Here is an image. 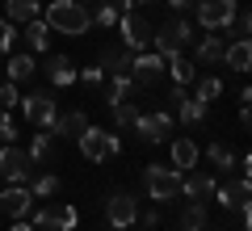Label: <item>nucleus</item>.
<instances>
[{
    "instance_id": "f257e3e1",
    "label": "nucleus",
    "mask_w": 252,
    "mask_h": 231,
    "mask_svg": "<svg viewBox=\"0 0 252 231\" xmlns=\"http://www.w3.org/2000/svg\"><path fill=\"white\" fill-rule=\"evenodd\" d=\"M42 21L51 26V34H67V38L89 34V26H93L89 9H84V4H76V0H51Z\"/></svg>"
},
{
    "instance_id": "f03ea898",
    "label": "nucleus",
    "mask_w": 252,
    "mask_h": 231,
    "mask_svg": "<svg viewBox=\"0 0 252 231\" xmlns=\"http://www.w3.org/2000/svg\"><path fill=\"white\" fill-rule=\"evenodd\" d=\"M189 42H193V26H189L185 17H168L160 30H152V46L164 59H168V55H181Z\"/></svg>"
},
{
    "instance_id": "7ed1b4c3",
    "label": "nucleus",
    "mask_w": 252,
    "mask_h": 231,
    "mask_svg": "<svg viewBox=\"0 0 252 231\" xmlns=\"http://www.w3.org/2000/svg\"><path fill=\"white\" fill-rule=\"evenodd\" d=\"M143 189L156 206L164 202H177L181 198V172L177 168H160V164H147L143 168Z\"/></svg>"
},
{
    "instance_id": "20e7f679",
    "label": "nucleus",
    "mask_w": 252,
    "mask_h": 231,
    "mask_svg": "<svg viewBox=\"0 0 252 231\" xmlns=\"http://www.w3.org/2000/svg\"><path fill=\"white\" fill-rule=\"evenodd\" d=\"M118 38H122V46H126V51H130V55H139V51H152V21H147L143 17V13H135V9H126L122 13V17H118Z\"/></svg>"
},
{
    "instance_id": "39448f33",
    "label": "nucleus",
    "mask_w": 252,
    "mask_h": 231,
    "mask_svg": "<svg viewBox=\"0 0 252 231\" xmlns=\"http://www.w3.org/2000/svg\"><path fill=\"white\" fill-rule=\"evenodd\" d=\"M76 143H80V156H84V160H93V164L114 160L118 151H122V139H118L114 131H105V126H93V122H89V131H84Z\"/></svg>"
},
{
    "instance_id": "423d86ee",
    "label": "nucleus",
    "mask_w": 252,
    "mask_h": 231,
    "mask_svg": "<svg viewBox=\"0 0 252 231\" xmlns=\"http://www.w3.org/2000/svg\"><path fill=\"white\" fill-rule=\"evenodd\" d=\"M130 84H135L139 93H147V89H156V84L164 80V55H156V51H139L135 59H130Z\"/></svg>"
},
{
    "instance_id": "0eeeda50",
    "label": "nucleus",
    "mask_w": 252,
    "mask_h": 231,
    "mask_svg": "<svg viewBox=\"0 0 252 231\" xmlns=\"http://www.w3.org/2000/svg\"><path fill=\"white\" fill-rule=\"evenodd\" d=\"M34 227L38 231H72L76 223H80V214L72 210V206H63V202H42V206H34Z\"/></svg>"
},
{
    "instance_id": "6e6552de",
    "label": "nucleus",
    "mask_w": 252,
    "mask_h": 231,
    "mask_svg": "<svg viewBox=\"0 0 252 231\" xmlns=\"http://www.w3.org/2000/svg\"><path fill=\"white\" fill-rule=\"evenodd\" d=\"M105 219H109V227H135L139 223V202H135V194L130 189H118V194H109V202H105Z\"/></svg>"
},
{
    "instance_id": "1a4fd4ad",
    "label": "nucleus",
    "mask_w": 252,
    "mask_h": 231,
    "mask_svg": "<svg viewBox=\"0 0 252 231\" xmlns=\"http://www.w3.org/2000/svg\"><path fill=\"white\" fill-rule=\"evenodd\" d=\"M240 9V0H198V26L202 30H227Z\"/></svg>"
},
{
    "instance_id": "9d476101",
    "label": "nucleus",
    "mask_w": 252,
    "mask_h": 231,
    "mask_svg": "<svg viewBox=\"0 0 252 231\" xmlns=\"http://www.w3.org/2000/svg\"><path fill=\"white\" fill-rule=\"evenodd\" d=\"M30 172H34V164H30L26 147H13V143H4V147H0V177H9L13 185H26Z\"/></svg>"
},
{
    "instance_id": "9b49d317",
    "label": "nucleus",
    "mask_w": 252,
    "mask_h": 231,
    "mask_svg": "<svg viewBox=\"0 0 252 231\" xmlns=\"http://www.w3.org/2000/svg\"><path fill=\"white\" fill-rule=\"evenodd\" d=\"M130 131H135L143 143H160L164 134H172V114H164V109H156V114H135Z\"/></svg>"
},
{
    "instance_id": "f8f14e48",
    "label": "nucleus",
    "mask_w": 252,
    "mask_h": 231,
    "mask_svg": "<svg viewBox=\"0 0 252 231\" xmlns=\"http://www.w3.org/2000/svg\"><path fill=\"white\" fill-rule=\"evenodd\" d=\"M21 109H26V118L38 126V131H51L55 118H59V109H55L51 93H30V97H21Z\"/></svg>"
},
{
    "instance_id": "ddd939ff",
    "label": "nucleus",
    "mask_w": 252,
    "mask_h": 231,
    "mask_svg": "<svg viewBox=\"0 0 252 231\" xmlns=\"http://www.w3.org/2000/svg\"><path fill=\"white\" fill-rule=\"evenodd\" d=\"M34 194H30L26 185H9L0 189V214H9V219H30V210H34Z\"/></svg>"
},
{
    "instance_id": "4468645a",
    "label": "nucleus",
    "mask_w": 252,
    "mask_h": 231,
    "mask_svg": "<svg viewBox=\"0 0 252 231\" xmlns=\"http://www.w3.org/2000/svg\"><path fill=\"white\" fill-rule=\"evenodd\" d=\"M215 198L223 210H240V206H248V177H235V181H223V185H215Z\"/></svg>"
},
{
    "instance_id": "2eb2a0df",
    "label": "nucleus",
    "mask_w": 252,
    "mask_h": 231,
    "mask_svg": "<svg viewBox=\"0 0 252 231\" xmlns=\"http://www.w3.org/2000/svg\"><path fill=\"white\" fill-rule=\"evenodd\" d=\"M223 51H227V34H206L193 46V63L198 67H219L223 63Z\"/></svg>"
},
{
    "instance_id": "dca6fc26",
    "label": "nucleus",
    "mask_w": 252,
    "mask_h": 231,
    "mask_svg": "<svg viewBox=\"0 0 252 231\" xmlns=\"http://www.w3.org/2000/svg\"><path fill=\"white\" fill-rule=\"evenodd\" d=\"M84 131H89V114H84V109H67V114H59L55 126H51L55 139H80Z\"/></svg>"
},
{
    "instance_id": "f3484780",
    "label": "nucleus",
    "mask_w": 252,
    "mask_h": 231,
    "mask_svg": "<svg viewBox=\"0 0 252 231\" xmlns=\"http://www.w3.org/2000/svg\"><path fill=\"white\" fill-rule=\"evenodd\" d=\"M30 164H34V168H51L55 164V134L51 131H38L34 139H30Z\"/></svg>"
},
{
    "instance_id": "a211bd4d",
    "label": "nucleus",
    "mask_w": 252,
    "mask_h": 231,
    "mask_svg": "<svg viewBox=\"0 0 252 231\" xmlns=\"http://www.w3.org/2000/svg\"><path fill=\"white\" fill-rule=\"evenodd\" d=\"M198 160H202L198 143L189 139V134H181V139L172 143V168H177V172H189V168H198Z\"/></svg>"
},
{
    "instance_id": "6ab92c4d",
    "label": "nucleus",
    "mask_w": 252,
    "mask_h": 231,
    "mask_svg": "<svg viewBox=\"0 0 252 231\" xmlns=\"http://www.w3.org/2000/svg\"><path fill=\"white\" fill-rule=\"evenodd\" d=\"M26 189L34 194V202H46V198L59 194V177H55L51 168H38V172H30V177H26Z\"/></svg>"
},
{
    "instance_id": "aec40b11",
    "label": "nucleus",
    "mask_w": 252,
    "mask_h": 231,
    "mask_svg": "<svg viewBox=\"0 0 252 231\" xmlns=\"http://www.w3.org/2000/svg\"><path fill=\"white\" fill-rule=\"evenodd\" d=\"M215 185H219V181L210 177V172H193V168H189V177H181V194L193 198V202L210 198V194H215Z\"/></svg>"
},
{
    "instance_id": "412c9836",
    "label": "nucleus",
    "mask_w": 252,
    "mask_h": 231,
    "mask_svg": "<svg viewBox=\"0 0 252 231\" xmlns=\"http://www.w3.org/2000/svg\"><path fill=\"white\" fill-rule=\"evenodd\" d=\"M46 80H51L55 89H67V84H76V63L67 59V55H55V59H46Z\"/></svg>"
},
{
    "instance_id": "4be33fe9",
    "label": "nucleus",
    "mask_w": 252,
    "mask_h": 231,
    "mask_svg": "<svg viewBox=\"0 0 252 231\" xmlns=\"http://www.w3.org/2000/svg\"><path fill=\"white\" fill-rule=\"evenodd\" d=\"M248 63H252V42H248V38H235V42L223 51V67H231V71H240V76H244Z\"/></svg>"
},
{
    "instance_id": "5701e85b",
    "label": "nucleus",
    "mask_w": 252,
    "mask_h": 231,
    "mask_svg": "<svg viewBox=\"0 0 252 231\" xmlns=\"http://www.w3.org/2000/svg\"><path fill=\"white\" fill-rule=\"evenodd\" d=\"M164 71L172 76V84H193V76H198L193 59H185V55H168L164 59Z\"/></svg>"
},
{
    "instance_id": "b1692460",
    "label": "nucleus",
    "mask_w": 252,
    "mask_h": 231,
    "mask_svg": "<svg viewBox=\"0 0 252 231\" xmlns=\"http://www.w3.org/2000/svg\"><path fill=\"white\" fill-rule=\"evenodd\" d=\"M130 59H135V55H130V51H126V46H105V51H101V59H97V67L101 71H114V76H118V71H130Z\"/></svg>"
},
{
    "instance_id": "393cba45",
    "label": "nucleus",
    "mask_w": 252,
    "mask_h": 231,
    "mask_svg": "<svg viewBox=\"0 0 252 231\" xmlns=\"http://www.w3.org/2000/svg\"><path fill=\"white\" fill-rule=\"evenodd\" d=\"M135 84H130V76H126V71H118L114 80H109V89H105V105H122V101H130L135 97Z\"/></svg>"
},
{
    "instance_id": "a878e982",
    "label": "nucleus",
    "mask_w": 252,
    "mask_h": 231,
    "mask_svg": "<svg viewBox=\"0 0 252 231\" xmlns=\"http://www.w3.org/2000/svg\"><path fill=\"white\" fill-rule=\"evenodd\" d=\"M206 101H198V97H193V93H185V97H181V105H177V114H172V118H181V122H185V126H193V122H202V118H206Z\"/></svg>"
},
{
    "instance_id": "bb28decb",
    "label": "nucleus",
    "mask_w": 252,
    "mask_h": 231,
    "mask_svg": "<svg viewBox=\"0 0 252 231\" xmlns=\"http://www.w3.org/2000/svg\"><path fill=\"white\" fill-rule=\"evenodd\" d=\"M26 46L30 51H46V46H51V26H46L42 17H34V21H26Z\"/></svg>"
},
{
    "instance_id": "cd10ccee",
    "label": "nucleus",
    "mask_w": 252,
    "mask_h": 231,
    "mask_svg": "<svg viewBox=\"0 0 252 231\" xmlns=\"http://www.w3.org/2000/svg\"><path fill=\"white\" fill-rule=\"evenodd\" d=\"M4 13H9L13 26H26L38 17V0H4Z\"/></svg>"
},
{
    "instance_id": "c85d7f7f",
    "label": "nucleus",
    "mask_w": 252,
    "mask_h": 231,
    "mask_svg": "<svg viewBox=\"0 0 252 231\" xmlns=\"http://www.w3.org/2000/svg\"><path fill=\"white\" fill-rule=\"evenodd\" d=\"M9 80L13 84H21V80H30V76H34L38 71V63H34V55H9Z\"/></svg>"
},
{
    "instance_id": "c756f323",
    "label": "nucleus",
    "mask_w": 252,
    "mask_h": 231,
    "mask_svg": "<svg viewBox=\"0 0 252 231\" xmlns=\"http://www.w3.org/2000/svg\"><path fill=\"white\" fill-rule=\"evenodd\" d=\"M206 156H210V164H215V168H235V151L231 147H227V143L223 139H215V143H210V147H206Z\"/></svg>"
},
{
    "instance_id": "7c9ffc66",
    "label": "nucleus",
    "mask_w": 252,
    "mask_h": 231,
    "mask_svg": "<svg viewBox=\"0 0 252 231\" xmlns=\"http://www.w3.org/2000/svg\"><path fill=\"white\" fill-rule=\"evenodd\" d=\"M181 231H206V206H202V202L185 206V214H181Z\"/></svg>"
},
{
    "instance_id": "2f4dec72",
    "label": "nucleus",
    "mask_w": 252,
    "mask_h": 231,
    "mask_svg": "<svg viewBox=\"0 0 252 231\" xmlns=\"http://www.w3.org/2000/svg\"><path fill=\"white\" fill-rule=\"evenodd\" d=\"M193 97L206 101V105H210V101H219V97H223V80H219V76H202L198 89H193Z\"/></svg>"
},
{
    "instance_id": "473e14b6",
    "label": "nucleus",
    "mask_w": 252,
    "mask_h": 231,
    "mask_svg": "<svg viewBox=\"0 0 252 231\" xmlns=\"http://www.w3.org/2000/svg\"><path fill=\"white\" fill-rule=\"evenodd\" d=\"M17 105H21V93H17V84H13V80H4V84H0V109L9 114V109H17Z\"/></svg>"
},
{
    "instance_id": "72a5a7b5",
    "label": "nucleus",
    "mask_w": 252,
    "mask_h": 231,
    "mask_svg": "<svg viewBox=\"0 0 252 231\" xmlns=\"http://www.w3.org/2000/svg\"><path fill=\"white\" fill-rule=\"evenodd\" d=\"M109 114H114V126H130L135 122V101H122V105H109Z\"/></svg>"
},
{
    "instance_id": "f704fd0d",
    "label": "nucleus",
    "mask_w": 252,
    "mask_h": 231,
    "mask_svg": "<svg viewBox=\"0 0 252 231\" xmlns=\"http://www.w3.org/2000/svg\"><path fill=\"white\" fill-rule=\"evenodd\" d=\"M248 30H252V17L244 9H235V17H231V26H227V34L231 38H248Z\"/></svg>"
},
{
    "instance_id": "c9c22d12",
    "label": "nucleus",
    "mask_w": 252,
    "mask_h": 231,
    "mask_svg": "<svg viewBox=\"0 0 252 231\" xmlns=\"http://www.w3.org/2000/svg\"><path fill=\"white\" fill-rule=\"evenodd\" d=\"M13 42H17V34H13V21H9V17H0V55H9Z\"/></svg>"
},
{
    "instance_id": "e433bc0d",
    "label": "nucleus",
    "mask_w": 252,
    "mask_h": 231,
    "mask_svg": "<svg viewBox=\"0 0 252 231\" xmlns=\"http://www.w3.org/2000/svg\"><path fill=\"white\" fill-rule=\"evenodd\" d=\"M13 139H17V122L0 109V143H13Z\"/></svg>"
},
{
    "instance_id": "4c0bfd02",
    "label": "nucleus",
    "mask_w": 252,
    "mask_h": 231,
    "mask_svg": "<svg viewBox=\"0 0 252 231\" xmlns=\"http://www.w3.org/2000/svg\"><path fill=\"white\" fill-rule=\"evenodd\" d=\"M76 80H84V84H101V67L93 63V67H76Z\"/></svg>"
},
{
    "instance_id": "58836bf2",
    "label": "nucleus",
    "mask_w": 252,
    "mask_h": 231,
    "mask_svg": "<svg viewBox=\"0 0 252 231\" xmlns=\"http://www.w3.org/2000/svg\"><path fill=\"white\" fill-rule=\"evenodd\" d=\"M139 223H143V231H156V227H160V206L143 210V214H139Z\"/></svg>"
},
{
    "instance_id": "ea45409f",
    "label": "nucleus",
    "mask_w": 252,
    "mask_h": 231,
    "mask_svg": "<svg viewBox=\"0 0 252 231\" xmlns=\"http://www.w3.org/2000/svg\"><path fill=\"white\" fill-rule=\"evenodd\" d=\"M235 214H240V231H248V227H252V210H248V206H240Z\"/></svg>"
},
{
    "instance_id": "a19ab883",
    "label": "nucleus",
    "mask_w": 252,
    "mask_h": 231,
    "mask_svg": "<svg viewBox=\"0 0 252 231\" xmlns=\"http://www.w3.org/2000/svg\"><path fill=\"white\" fill-rule=\"evenodd\" d=\"M168 9H177V13H185V9H193V0H164Z\"/></svg>"
},
{
    "instance_id": "79ce46f5",
    "label": "nucleus",
    "mask_w": 252,
    "mask_h": 231,
    "mask_svg": "<svg viewBox=\"0 0 252 231\" xmlns=\"http://www.w3.org/2000/svg\"><path fill=\"white\" fill-rule=\"evenodd\" d=\"M9 231H38V227H34V223H26V219H13Z\"/></svg>"
},
{
    "instance_id": "37998d69",
    "label": "nucleus",
    "mask_w": 252,
    "mask_h": 231,
    "mask_svg": "<svg viewBox=\"0 0 252 231\" xmlns=\"http://www.w3.org/2000/svg\"><path fill=\"white\" fill-rule=\"evenodd\" d=\"M130 4H160V0H130Z\"/></svg>"
},
{
    "instance_id": "c03bdc74",
    "label": "nucleus",
    "mask_w": 252,
    "mask_h": 231,
    "mask_svg": "<svg viewBox=\"0 0 252 231\" xmlns=\"http://www.w3.org/2000/svg\"><path fill=\"white\" fill-rule=\"evenodd\" d=\"M76 4H84V9H89V4H93V0H76Z\"/></svg>"
},
{
    "instance_id": "a18cd8bd",
    "label": "nucleus",
    "mask_w": 252,
    "mask_h": 231,
    "mask_svg": "<svg viewBox=\"0 0 252 231\" xmlns=\"http://www.w3.org/2000/svg\"><path fill=\"white\" fill-rule=\"evenodd\" d=\"M109 231H122V227H109ZM126 231H130V227H126Z\"/></svg>"
},
{
    "instance_id": "49530a36",
    "label": "nucleus",
    "mask_w": 252,
    "mask_h": 231,
    "mask_svg": "<svg viewBox=\"0 0 252 231\" xmlns=\"http://www.w3.org/2000/svg\"><path fill=\"white\" fill-rule=\"evenodd\" d=\"M177 231H181V227H177Z\"/></svg>"
}]
</instances>
